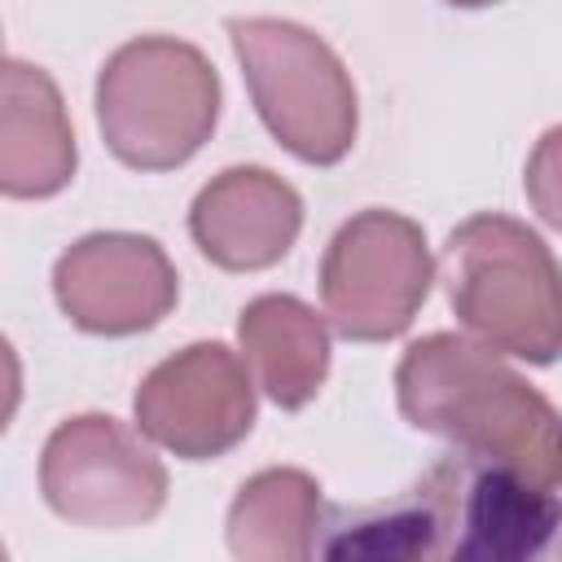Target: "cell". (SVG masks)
Listing matches in <instances>:
<instances>
[{"mask_svg": "<svg viewBox=\"0 0 562 562\" xmlns=\"http://www.w3.org/2000/svg\"><path fill=\"white\" fill-rule=\"evenodd\" d=\"M299 228H303V202L268 167L220 171L193 198L189 211V233L198 250L228 272H255L277 263L294 246Z\"/></svg>", "mask_w": 562, "mask_h": 562, "instance_id": "cell-9", "label": "cell"}, {"mask_svg": "<svg viewBox=\"0 0 562 562\" xmlns=\"http://www.w3.org/2000/svg\"><path fill=\"white\" fill-rule=\"evenodd\" d=\"M321 487L312 474L277 465L241 483L228 509V549L246 562H303L316 553Z\"/></svg>", "mask_w": 562, "mask_h": 562, "instance_id": "cell-12", "label": "cell"}, {"mask_svg": "<svg viewBox=\"0 0 562 562\" xmlns=\"http://www.w3.org/2000/svg\"><path fill=\"white\" fill-rule=\"evenodd\" d=\"M228 40L263 127L303 162H338L356 140V88L334 48L281 18H233Z\"/></svg>", "mask_w": 562, "mask_h": 562, "instance_id": "cell-4", "label": "cell"}, {"mask_svg": "<svg viewBox=\"0 0 562 562\" xmlns=\"http://www.w3.org/2000/svg\"><path fill=\"white\" fill-rule=\"evenodd\" d=\"M527 198L536 215L562 233V127H549L527 158Z\"/></svg>", "mask_w": 562, "mask_h": 562, "instance_id": "cell-13", "label": "cell"}, {"mask_svg": "<svg viewBox=\"0 0 562 562\" xmlns=\"http://www.w3.org/2000/svg\"><path fill=\"white\" fill-rule=\"evenodd\" d=\"M435 263L422 228L400 211H360L347 220L321 263L325 316L342 338L382 342L413 325L430 294Z\"/></svg>", "mask_w": 562, "mask_h": 562, "instance_id": "cell-5", "label": "cell"}, {"mask_svg": "<svg viewBox=\"0 0 562 562\" xmlns=\"http://www.w3.org/2000/svg\"><path fill=\"white\" fill-rule=\"evenodd\" d=\"M443 285L457 321L487 347L527 364L562 356V268L509 215H470L443 246Z\"/></svg>", "mask_w": 562, "mask_h": 562, "instance_id": "cell-2", "label": "cell"}, {"mask_svg": "<svg viewBox=\"0 0 562 562\" xmlns=\"http://www.w3.org/2000/svg\"><path fill=\"white\" fill-rule=\"evenodd\" d=\"M40 487L53 514L79 527H136L167 501L162 461L114 417L83 413L61 422L40 457Z\"/></svg>", "mask_w": 562, "mask_h": 562, "instance_id": "cell-6", "label": "cell"}, {"mask_svg": "<svg viewBox=\"0 0 562 562\" xmlns=\"http://www.w3.org/2000/svg\"><path fill=\"white\" fill-rule=\"evenodd\" d=\"M132 408L140 435L184 461H211L255 426L250 373L224 342H193L162 360L136 386Z\"/></svg>", "mask_w": 562, "mask_h": 562, "instance_id": "cell-7", "label": "cell"}, {"mask_svg": "<svg viewBox=\"0 0 562 562\" xmlns=\"http://www.w3.org/2000/svg\"><path fill=\"white\" fill-rule=\"evenodd\" d=\"M448 4H461V9H483V4H492V0H448Z\"/></svg>", "mask_w": 562, "mask_h": 562, "instance_id": "cell-14", "label": "cell"}, {"mask_svg": "<svg viewBox=\"0 0 562 562\" xmlns=\"http://www.w3.org/2000/svg\"><path fill=\"white\" fill-rule=\"evenodd\" d=\"M395 395L417 430L443 435L461 452L509 465L540 487L562 483V417L496 356V347L461 334H430L404 351Z\"/></svg>", "mask_w": 562, "mask_h": 562, "instance_id": "cell-1", "label": "cell"}, {"mask_svg": "<svg viewBox=\"0 0 562 562\" xmlns=\"http://www.w3.org/2000/svg\"><path fill=\"white\" fill-rule=\"evenodd\" d=\"M220 119L211 61L167 35H140L110 53L97 75V123L119 162L167 171L189 162Z\"/></svg>", "mask_w": 562, "mask_h": 562, "instance_id": "cell-3", "label": "cell"}, {"mask_svg": "<svg viewBox=\"0 0 562 562\" xmlns=\"http://www.w3.org/2000/svg\"><path fill=\"white\" fill-rule=\"evenodd\" d=\"M53 294L88 334H140L176 307V268L154 237L92 233L57 259Z\"/></svg>", "mask_w": 562, "mask_h": 562, "instance_id": "cell-8", "label": "cell"}, {"mask_svg": "<svg viewBox=\"0 0 562 562\" xmlns=\"http://www.w3.org/2000/svg\"><path fill=\"white\" fill-rule=\"evenodd\" d=\"M237 338L272 404L303 408L321 391L329 373V329L307 303L290 294H259L241 307Z\"/></svg>", "mask_w": 562, "mask_h": 562, "instance_id": "cell-11", "label": "cell"}, {"mask_svg": "<svg viewBox=\"0 0 562 562\" xmlns=\"http://www.w3.org/2000/svg\"><path fill=\"white\" fill-rule=\"evenodd\" d=\"M0 189L48 198L75 176V136L57 83L18 57L0 75Z\"/></svg>", "mask_w": 562, "mask_h": 562, "instance_id": "cell-10", "label": "cell"}]
</instances>
